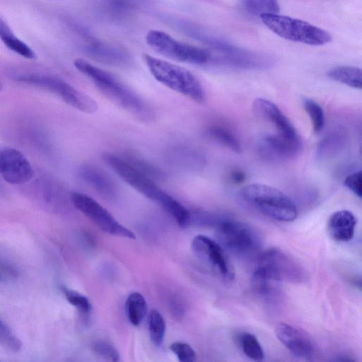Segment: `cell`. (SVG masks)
Returning <instances> with one entry per match:
<instances>
[{
  "mask_svg": "<svg viewBox=\"0 0 362 362\" xmlns=\"http://www.w3.org/2000/svg\"><path fill=\"white\" fill-rule=\"evenodd\" d=\"M74 65L114 104L141 120L150 121L153 118L154 112L151 107L111 73L81 58L76 59Z\"/></svg>",
  "mask_w": 362,
  "mask_h": 362,
  "instance_id": "cell-1",
  "label": "cell"
},
{
  "mask_svg": "<svg viewBox=\"0 0 362 362\" xmlns=\"http://www.w3.org/2000/svg\"><path fill=\"white\" fill-rule=\"evenodd\" d=\"M105 162L129 185L148 199L156 202L173 218L179 216L184 206L156 183V181L131 165L123 156L105 152Z\"/></svg>",
  "mask_w": 362,
  "mask_h": 362,
  "instance_id": "cell-2",
  "label": "cell"
},
{
  "mask_svg": "<svg viewBox=\"0 0 362 362\" xmlns=\"http://www.w3.org/2000/svg\"><path fill=\"white\" fill-rule=\"evenodd\" d=\"M143 59L151 75L159 83L197 103H204V88L190 71L148 54H143Z\"/></svg>",
  "mask_w": 362,
  "mask_h": 362,
  "instance_id": "cell-3",
  "label": "cell"
},
{
  "mask_svg": "<svg viewBox=\"0 0 362 362\" xmlns=\"http://www.w3.org/2000/svg\"><path fill=\"white\" fill-rule=\"evenodd\" d=\"M239 196L246 204L274 220L291 222L298 216L293 202L274 187L260 183L247 185L240 190Z\"/></svg>",
  "mask_w": 362,
  "mask_h": 362,
  "instance_id": "cell-4",
  "label": "cell"
},
{
  "mask_svg": "<svg viewBox=\"0 0 362 362\" xmlns=\"http://www.w3.org/2000/svg\"><path fill=\"white\" fill-rule=\"evenodd\" d=\"M11 77L17 81L46 89L81 112L93 114L98 109V103L91 97L58 77L25 71H15L11 74Z\"/></svg>",
  "mask_w": 362,
  "mask_h": 362,
  "instance_id": "cell-5",
  "label": "cell"
},
{
  "mask_svg": "<svg viewBox=\"0 0 362 362\" xmlns=\"http://www.w3.org/2000/svg\"><path fill=\"white\" fill-rule=\"evenodd\" d=\"M259 17L270 30L288 40L314 46L323 45L332 40L327 31L300 19L279 13L263 14Z\"/></svg>",
  "mask_w": 362,
  "mask_h": 362,
  "instance_id": "cell-6",
  "label": "cell"
},
{
  "mask_svg": "<svg viewBox=\"0 0 362 362\" xmlns=\"http://www.w3.org/2000/svg\"><path fill=\"white\" fill-rule=\"evenodd\" d=\"M146 41L159 54L181 62L202 65L210 62L212 57L208 50L180 42L158 30H150L146 35Z\"/></svg>",
  "mask_w": 362,
  "mask_h": 362,
  "instance_id": "cell-7",
  "label": "cell"
},
{
  "mask_svg": "<svg viewBox=\"0 0 362 362\" xmlns=\"http://www.w3.org/2000/svg\"><path fill=\"white\" fill-rule=\"evenodd\" d=\"M217 233L222 245L237 257H252L259 252V236L253 228L244 222L221 220L218 223Z\"/></svg>",
  "mask_w": 362,
  "mask_h": 362,
  "instance_id": "cell-8",
  "label": "cell"
},
{
  "mask_svg": "<svg viewBox=\"0 0 362 362\" xmlns=\"http://www.w3.org/2000/svg\"><path fill=\"white\" fill-rule=\"evenodd\" d=\"M255 270L280 283L299 284L304 282L307 277L300 263L277 247L269 248L258 256Z\"/></svg>",
  "mask_w": 362,
  "mask_h": 362,
  "instance_id": "cell-9",
  "label": "cell"
},
{
  "mask_svg": "<svg viewBox=\"0 0 362 362\" xmlns=\"http://www.w3.org/2000/svg\"><path fill=\"white\" fill-rule=\"evenodd\" d=\"M70 197L74 206L103 231L121 238H136L131 230L119 223L110 212L94 199L78 192H71Z\"/></svg>",
  "mask_w": 362,
  "mask_h": 362,
  "instance_id": "cell-10",
  "label": "cell"
},
{
  "mask_svg": "<svg viewBox=\"0 0 362 362\" xmlns=\"http://www.w3.org/2000/svg\"><path fill=\"white\" fill-rule=\"evenodd\" d=\"M192 248L198 259L221 279L233 280V267L218 243L206 235H197L192 241Z\"/></svg>",
  "mask_w": 362,
  "mask_h": 362,
  "instance_id": "cell-11",
  "label": "cell"
},
{
  "mask_svg": "<svg viewBox=\"0 0 362 362\" xmlns=\"http://www.w3.org/2000/svg\"><path fill=\"white\" fill-rule=\"evenodd\" d=\"M302 148L300 137L291 139L281 134L263 136L258 144L261 157L270 162L287 161L295 158Z\"/></svg>",
  "mask_w": 362,
  "mask_h": 362,
  "instance_id": "cell-12",
  "label": "cell"
},
{
  "mask_svg": "<svg viewBox=\"0 0 362 362\" xmlns=\"http://www.w3.org/2000/svg\"><path fill=\"white\" fill-rule=\"evenodd\" d=\"M279 341L294 356L309 359L315 354V344L311 337L303 329L290 324L281 322L275 328Z\"/></svg>",
  "mask_w": 362,
  "mask_h": 362,
  "instance_id": "cell-13",
  "label": "cell"
},
{
  "mask_svg": "<svg viewBox=\"0 0 362 362\" xmlns=\"http://www.w3.org/2000/svg\"><path fill=\"white\" fill-rule=\"evenodd\" d=\"M0 173L7 182L21 185L29 181L33 175L32 166L18 149H0Z\"/></svg>",
  "mask_w": 362,
  "mask_h": 362,
  "instance_id": "cell-14",
  "label": "cell"
},
{
  "mask_svg": "<svg viewBox=\"0 0 362 362\" xmlns=\"http://www.w3.org/2000/svg\"><path fill=\"white\" fill-rule=\"evenodd\" d=\"M255 114L273 125L277 134L296 139L300 137L295 127L276 105L264 98H256L252 103Z\"/></svg>",
  "mask_w": 362,
  "mask_h": 362,
  "instance_id": "cell-15",
  "label": "cell"
},
{
  "mask_svg": "<svg viewBox=\"0 0 362 362\" xmlns=\"http://www.w3.org/2000/svg\"><path fill=\"white\" fill-rule=\"evenodd\" d=\"M85 37V50L93 58L115 66H127L131 63V57L125 51L88 37L86 33Z\"/></svg>",
  "mask_w": 362,
  "mask_h": 362,
  "instance_id": "cell-16",
  "label": "cell"
},
{
  "mask_svg": "<svg viewBox=\"0 0 362 362\" xmlns=\"http://www.w3.org/2000/svg\"><path fill=\"white\" fill-rule=\"evenodd\" d=\"M165 157L173 166L186 170H198L205 164L202 153L196 148L189 146L172 147L167 151Z\"/></svg>",
  "mask_w": 362,
  "mask_h": 362,
  "instance_id": "cell-17",
  "label": "cell"
},
{
  "mask_svg": "<svg viewBox=\"0 0 362 362\" xmlns=\"http://www.w3.org/2000/svg\"><path fill=\"white\" fill-rule=\"evenodd\" d=\"M78 173L86 184L100 194L109 197L116 194L115 182L100 168L90 164H85L79 168Z\"/></svg>",
  "mask_w": 362,
  "mask_h": 362,
  "instance_id": "cell-18",
  "label": "cell"
},
{
  "mask_svg": "<svg viewBox=\"0 0 362 362\" xmlns=\"http://www.w3.org/2000/svg\"><path fill=\"white\" fill-rule=\"evenodd\" d=\"M356 218L349 210L334 212L329 218L327 230L329 236L339 242H347L354 237Z\"/></svg>",
  "mask_w": 362,
  "mask_h": 362,
  "instance_id": "cell-19",
  "label": "cell"
},
{
  "mask_svg": "<svg viewBox=\"0 0 362 362\" xmlns=\"http://www.w3.org/2000/svg\"><path fill=\"white\" fill-rule=\"evenodd\" d=\"M144 0H99V8L109 18L122 19L141 6Z\"/></svg>",
  "mask_w": 362,
  "mask_h": 362,
  "instance_id": "cell-20",
  "label": "cell"
},
{
  "mask_svg": "<svg viewBox=\"0 0 362 362\" xmlns=\"http://www.w3.org/2000/svg\"><path fill=\"white\" fill-rule=\"evenodd\" d=\"M0 39L10 50L26 59L36 57L35 52L23 41L15 35L8 23L0 17Z\"/></svg>",
  "mask_w": 362,
  "mask_h": 362,
  "instance_id": "cell-21",
  "label": "cell"
},
{
  "mask_svg": "<svg viewBox=\"0 0 362 362\" xmlns=\"http://www.w3.org/2000/svg\"><path fill=\"white\" fill-rule=\"evenodd\" d=\"M205 134L209 139L233 152L240 153L242 151L239 139L228 128L222 125H209L206 127Z\"/></svg>",
  "mask_w": 362,
  "mask_h": 362,
  "instance_id": "cell-22",
  "label": "cell"
},
{
  "mask_svg": "<svg viewBox=\"0 0 362 362\" xmlns=\"http://www.w3.org/2000/svg\"><path fill=\"white\" fill-rule=\"evenodd\" d=\"M327 76L332 80L349 87L361 89L362 71L358 67L351 66H336L327 72Z\"/></svg>",
  "mask_w": 362,
  "mask_h": 362,
  "instance_id": "cell-23",
  "label": "cell"
},
{
  "mask_svg": "<svg viewBox=\"0 0 362 362\" xmlns=\"http://www.w3.org/2000/svg\"><path fill=\"white\" fill-rule=\"evenodd\" d=\"M127 317L132 325L139 326L148 311V305L145 298L139 292L130 293L125 303Z\"/></svg>",
  "mask_w": 362,
  "mask_h": 362,
  "instance_id": "cell-24",
  "label": "cell"
},
{
  "mask_svg": "<svg viewBox=\"0 0 362 362\" xmlns=\"http://www.w3.org/2000/svg\"><path fill=\"white\" fill-rule=\"evenodd\" d=\"M252 288L256 293L265 300H275L280 291L278 282L259 272L255 270L252 276Z\"/></svg>",
  "mask_w": 362,
  "mask_h": 362,
  "instance_id": "cell-25",
  "label": "cell"
},
{
  "mask_svg": "<svg viewBox=\"0 0 362 362\" xmlns=\"http://www.w3.org/2000/svg\"><path fill=\"white\" fill-rule=\"evenodd\" d=\"M236 340L247 357L256 361L264 359V350L255 335L248 332H242L238 334Z\"/></svg>",
  "mask_w": 362,
  "mask_h": 362,
  "instance_id": "cell-26",
  "label": "cell"
},
{
  "mask_svg": "<svg viewBox=\"0 0 362 362\" xmlns=\"http://www.w3.org/2000/svg\"><path fill=\"white\" fill-rule=\"evenodd\" d=\"M244 11L252 16L278 13L280 6L278 0H240Z\"/></svg>",
  "mask_w": 362,
  "mask_h": 362,
  "instance_id": "cell-27",
  "label": "cell"
},
{
  "mask_svg": "<svg viewBox=\"0 0 362 362\" xmlns=\"http://www.w3.org/2000/svg\"><path fill=\"white\" fill-rule=\"evenodd\" d=\"M165 330V321L162 315L156 310H151L148 316V332L154 345L158 346L163 344Z\"/></svg>",
  "mask_w": 362,
  "mask_h": 362,
  "instance_id": "cell-28",
  "label": "cell"
},
{
  "mask_svg": "<svg viewBox=\"0 0 362 362\" xmlns=\"http://www.w3.org/2000/svg\"><path fill=\"white\" fill-rule=\"evenodd\" d=\"M344 136L341 132H332L325 137L317 147L318 156L324 158L332 156L343 146Z\"/></svg>",
  "mask_w": 362,
  "mask_h": 362,
  "instance_id": "cell-29",
  "label": "cell"
},
{
  "mask_svg": "<svg viewBox=\"0 0 362 362\" xmlns=\"http://www.w3.org/2000/svg\"><path fill=\"white\" fill-rule=\"evenodd\" d=\"M123 157L134 168L156 181L165 178L164 172L156 165L134 154H127Z\"/></svg>",
  "mask_w": 362,
  "mask_h": 362,
  "instance_id": "cell-30",
  "label": "cell"
},
{
  "mask_svg": "<svg viewBox=\"0 0 362 362\" xmlns=\"http://www.w3.org/2000/svg\"><path fill=\"white\" fill-rule=\"evenodd\" d=\"M303 105L310 118L314 132L315 133L320 132L325 123L323 109L318 103L309 98L303 99Z\"/></svg>",
  "mask_w": 362,
  "mask_h": 362,
  "instance_id": "cell-31",
  "label": "cell"
},
{
  "mask_svg": "<svg viewBox=\"0 0 362 362\" xmlns=\"http://www.w3.org/2000/svg\"><path fill=\"white\" fill-rule=\"evenodd\" d=\"M62 291L67 301L81 313L88 315L91 312L92 305L87 297L65 286L62 287Z\"/></svg>",
  "mask_w": 362,
  "mask_h": 362,
  "instance_id": "cell-32",
  "label": "cell"
},
{
  "mask_svg": "<svg viewBox=\"0 0 362 362\" xmlns=\"http://www.w3.org/2000/svg\"><path fill=\"white\" fill-rule=\"evenodd\" d=\"M170 351L177 356L180 362H193L196 361V353L188 344L175 341L170 344Z\"/></svg>",
  "mask_w": 362,
  "mask_h": 362,
  "instance_id": "cell-33",
  "label": "cell"
},
{
  "mask_svg": "<svg viewBox=\"0 0 362 362\" xmlns=\"http://www.w3.org/2000/svg\"><path fill=\"white\" fill-rule=\"evenodd\" d=\"M93 351L100 357L113 362L119 360V354L116 348L105 341H95L93 345Z\"/></svg>",
  "mask_w": 362,
  "mask_h": 362,
  "instance_id": "cell-34",
  "label": "cell"
},
{
  "mask_svg": "<svg viewBox=\"0 0 362 362\" xmlns=\"http://www.w3.org/2000/svg\"><path fill=\"white\" fill-rule=\"evenodd\" d=\"M0 344L14 351H18L21 346L20 339L13 334L10 328L1 319Z\"/></svg>",
  "mask_w": 362,
  "mask_h": 362,
  "instance_id": "cell-35",
  "label": "cell"
},
{
  "mask_svg": "<svg viewBox=\"0 0 362 362\" xmlns=\"http://www.w3.org/2000/svg\"><path fill=\"white\" fill-rule=\"evenodd\" d=\"M344 184L355 195L362 197L361 171L354 172L346 177Z\"/></svg>",
  "mask_w": 362,
  "mask_h": 362,
  "instance_id": "cell-36",
  "label": "cell"
},
{
  "mask_svg": "<svg viewBox=\"0 0 362 362\" xmlns=\"http://www.w3.org/2000/svg\"><path fill=\"white\" fill-rule=\"evenodd\" d=\"M233 180L235 182H240L244 180L245 175L242 172L236 171L233 174Z\"/></svg>",
  "mask_w": 362,
  "mask_h": 362,
  "instance_id": "cell-37",
  "label": "cell"
},
{
  "mask_svg": "<svg viewBox=\"0 0 362 362\" xmlns=\"http://www.w3.org/2000/svg\"><path fill=\"white\" fill-rule=\"evenodd\" d=\"M2 88H3V86H2V84H1V83L0 81V91L2 90Z\"/></svg>",
  "mask_w": 362,
  "mask_h": 362,
  "instance_id": "cell-38",
  "label": "cell"
}]
</instances>
